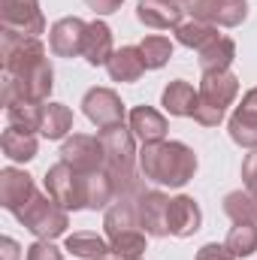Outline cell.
<instances>
[{"label":"cell","mask_w":257,"mask_h":260,"mask_svg":"<svg viewBox=\"0 0 257 260\" xmlns=\"http://www.w3.org/2000/svg\"><path fill=\"white\" fill-rule=\"evenodd\" d=\"M142 167L148 170V176L154 182L182 185V182H188V176H191V170H194V154L185 145L164 142V145H154V148L145 151Z\"/></svg>","instance_id":"cell-1"},{"label":"cell","mask_w":257,"mask_h":260,"mask_svg":"<svg viewBox=\"0 0 257 260\" xmlns=\"http://www.w3.org/2000/svg\"><path fill=\"white\" fill-rule=\"evenodd\" d=\"M18 218L40 236H55L64 230V215L49 200H30L27 209H18Z\"/></svg>","instance_id":"cell-2"},{"label":"cell","mask_w":257,"mask_h":260,"mask_svg":"<svg viewBox=\"0 0 257 260\" xmlns=\"http://www.w3.org/2000/svg\"><path fill=\"white\" fill-rule=\"evenodd\" d=\"M197 224H200V212H197L194 200L179 197V200L170 203V209H167V227H170L173 233L188 236L191 230H197Z\"/></svg>","instance_id":"cell-3"},{"label":"cell","mask_w":257,"mask_h":260,"mask_svg":"<svg viewBox=\"0 0 257 260\" xmlns=\"http://www.w3.org/2000/svg\"><path fill=\"white\" fill-rule=\"evenodd\" d=\"M73 179H76V176L70 173V167H67V164L55 167V170L49 173V188H52L55 203H61V206H82V203H88L85 197L73 188Z\"/></svg>","instance_id":"cell-4"},{"label":"cell","mask_w":257,"mask_h":260,"mask_svg":"<svg viewBox=\"0 0 257 260\" xmlns=\"http://www.w3.org/2000/svg\"><path fill=\"white\" fill-rule=\"evenodd\" d=\"M233 139L245 142V145H257V106L251 100V94L245 97V106L233 118Z\"/></svg>","instance_id":"cell-5"},{"label":"cell","mask_w":257,"mask_h":260,"mask_svg":"<svg viewBox=\"0 0 257 260\" xmlns=\"http://www.w3.org/2000/svg\"><path fill=\"white\" fill-rule=\"evenodd\" d=\"M24 197H30V179L21 173H3V206L18 212V203H24Z\"/></svg>","instance_id":"cell-6"},{"label":"cell","mask_w":257,"mask_h":260,"mask_svg":"<svg viewBox=\"0 0 257 260\" xmlns=\"http://www.w3.org/2000/svg\"><path fill=\"white\" fill-rule=\"evenodd\" d=\"M164 103H167V109H170V112H176V115H194V112H197L194 91L185 85V82H176L173 88H167Z\"/></svg>","instance_id":"cell-7"},{"label":"cell","mask_w":257,"mask_h":260,"mask_svg":"<svg viewBox=\"0 0 257 260\" xmlns=\"http://www.w3.org/2000/svg\"><path fill=\"white\" fill-rule=\"evenodd\" d=\"M136 55H139L136 49H124V52H118V55L109 61V73H112V79H121V82L136 79L139 70L145 67V58H136Z\"/></svg>","instance_id":"cell-8"},{"label":"cell","mask_w":257,"mask_h":260,"mask_svg":"<svg viewBox=\"0 0 257 260\" xmlns=\"http://www.w3.org/2000/svg\"><path fill=\"white\" fill-rule=\"evenodd\" d=\"M130 121H133V130H136L145 142H154V139L164 136V118H160L157 112H151V109H136V112L130 115Z\"/></svg>","instance_id":"cell-9"},{"label":"cell","mask_w":257,"mask_h":260,"mask_svg":"<svg viewBox=\"0 0 257 260\" xmlns=\"http://www.w3.org/2000/svg\"><path fill=\"white\" fill-rule=\"evenodd\" d=\"M85 52H88V61H91V64H103V61H106V52H109V30H106L103 24L88 27V34H85Z\"/></svg>","instance_id":"cell-10"},{"label":"cell","mask_w":257,"mask_h":260,"mask_svg":"<svg viewBox=\"0 0 257 260\" xmlns=\"http://www.w3.org/2000/svg\"><path fill=\"white\" fill-rule=\"evenodd\" d=\"M3 145H6V154L15 157V160H27V157H34V139H30L24 130L12 127L6 136H3Z\"/></svg>","instance_id":"cell-11"},{"label":"cell","mask_w":257,"mask_h":260,"mask_svg":"<svg viewBox=\"0 0 257 260\" xmlns=\"http://www.w3.org/2000/svg\"><path fill=\"white\" fill-rule=\"evenodd\" d=\"M227 245L233 248V254H251L254 251V245H257V236H254V230L251 227H236L233 233H230V239H227Z\"/></svg>","instance_id":"cell-12"},{"label":"cell","mask_w":257,"mask_h":260,"mask_svg":"<svg viewBox=\"0 0 257 260\" xmlns=\"http://www.w3.org/2000/svg\"><path fill=\"white\" fill-rule=\"evenodd\" d=\"M142 55H145V67H160L164 58H170V43L160 37H151L142 43Z\"/></svg>","instance_id":"cell-13"},{"label":"cell","mask_w":257,"mask_h":260,"mask_svg":"<svg viewBox=\"0 0 257 260\" xmlns=\"http://www.w3.org/2000/svg\"><path fill=\"white\" fill-rule=\"evenodd\" d=\"M70 251H76V254H82V257H100L103 251H106V245L97 239V236H70Z\"/></svg>","instance_id":"cell-14"},{"label":"cell","mask_w":257,"mask_h":260,"mask_svg":"<svg viewBox=\"0 0 257 260\" xmlns=\"http://www.w3.org/2000/svg\"><path fill=\"white\" fill-rule=\"evenodd\" d=\"M70 124V112H67L64 106H49V112H46V121H43V133L46 136H61Z\"/></svg>","instance_id":"cell-15"},{"label":"cell","mask_w":257,"mask_h":260,"mask_svg":"<svg viewBox=\"0 0 257 260\" xmlns=\"http://www.w3.org/2000/svg\"><path fill=\"white\" fill-rule=\"evenodd\" d=\"M30 260H61V257L55 254L52 245H34L30 248Z\"/></svg>","instance_id":"cell-16"},{"label":"cell","mask_w":257,"mask_h":260,"mask_svg":"<svg viewBox=\"0 0 257 260\" xmlns=\"http://www.w3.org/2000/svg\"><path fill=\"white\" fill-rule=\"evenodd\" d=\"M88 3H91V6H94L97 12H112V9H115V6H118L121 0H88Z\"/></svg>","instance_id":"cell-17"}]
</instances>
